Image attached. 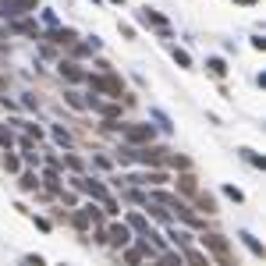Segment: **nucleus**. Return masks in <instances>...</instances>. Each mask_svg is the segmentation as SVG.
I'll list each match as a JSON object with an SVG mask.
<instances>
[{"mask_svg":"<svg viewBox=\"0 0 266 266\" xmlns=\"http://www.w3.org/2000/svg\"><path fill=\"white\" fill-rule=\"evenodd\" d=\"M114 4H125V0H114Z\"/></svg>","mask_w":266,"mask_h":266,"instance_id":"nucleus-29","label":"nucleus"},{"mask_svg":"<svg viewBox=\"0 0 266 266\" xmlns=\"http://www.w3.org/2000/svg\"><path fill=\"white\" fill-rule=\"evenodd\" d=\"M125 142H132V146L153 142V125H128L125 128Z\"/></svg>","mask_w":266,"mask_h":266,"instance_id":"nucleus-4","label":"nucleus"},{"mask_svg":"<svg viewBox=\"0 0 266 266\" xmlns=\"http://www.w3.org/2000/svg\"><path fill=\"white\" fill-rule=\"evenodd\" d=\"M67 103H71V107H75V110H82V107H85V103H82V100H78V96H75V92H67Z\"/></svg>","mask_w":266,"mask_h":266,"instance_id":"nucleus-26","label":"nucleus"},{"mask_svg":"<svg viewBox=\"0 0 266 266\" xmlns=\"http://www.w3.org/2000/svg\"><path fill=\"white\" fill-rule=\"evenodd\" d=\"M71 220H75V227H82V231H85V227H89V216H85V213H75V216H71Z\"/></svg>","mask_w":266,"mask_h":266,"instance_id":"nucleus-20","label":"nucleus"},{"mask_svg":"<svg viewBox=\"0 0 266 266\" xmlns=\"http://www.w3.org/2000/svg\"><path fill=\"white\" fill-rule=\"evenodd\" d=\"M21 188H25V192H36V188H39L36 174H21Z\"/></svg>","mask_w":266,"mask_h":266,"instance_id":"nucleus-14","label":"nucleus"},{"mask_svg":"<svg viewBox=\"0 0 266 266\" xmlns=\"http://www.w3.org/2000/svg\"><path fill=\"white\" fill-rule=\"evenodd\" d=\"M25 266H46V263H43V256H25Z\"/></svg>","mask_w":266,"mask_h":266,"instance_id":"nucleus-25","label":"nucleus"},{"mask_svg":"<svg viewBox=\"0 0 266 266\" xmlns=\"http://www.w3.org/2000/svg\"><path fill=\"white\" fill-rule=\"evenodd\" d=\"M156 266H185V263H181V256H174V252H163V256L156 259Z\"/></svg>","mask_w":266,"mask_h":266,"instance_id":"nucleus-12","label":"nucleus"},{"mask_svg":"<svg viewBox=\"0 0 266 266\" xmlns=\"http://www.w3.org/2000/svg\"><path fill=\"white\" fill-rule=\"evenodd\" d=\"M209 71H213V75H224L227 67H224V61H216V57H213V61H209Z\"/></svg>","mask_w":266,"mask_h":266,"instance_id":"nucleus-22","label":"nucleus"},{"mask_svg":"<svg viewBox=\"0 0 266 266\" xmlns=\"http://www.w3.org/2000/svg\"><path fill=\"white\" fill-rule=\"evenodd\" d=\"M142 256H146V252H142V245H135V249H128V252H125L128 266H138V263H142Z\"/></svg>","mask_w":266,"mask_h":266,"instance_id":"nucleus-11","label":"nucleus"},{"mask_svg":"<svg viewBox=\"0 0 266 266\" xmlns=\"http://www.w3.org/2000/svg\"><path fill=\"white\" fill-rule=\"evenodd\" d=\"M199 209H206V213H216V199H209V196H199Z\"/></svg>","mask_w":266,"mask_h":266,"instance_id":"nucleus-16","label":"nucleus"},{"mask_svg":"<svg viewBox=\"0 0 266 266\" xmlns=\"http://www.w3.org/2000/svg\"><path fill=\"white\" fill-rule=\"evenodd\" d=\"M174 61H178V64H181V67H188V64H192V61H188V54H185V50H174Z\"/></svg>","mask_w":266,"mask_h":266,"instance_id":"nucleus-21","label":"nucleus"},{"mask_svg":"<svg viewBox=\"0 0 266 266\" xmlns=\"http://www.w3.org/2000/svg\"><path fill=\"white\" fill-rule=\"evenodd\" d=\"M54 138H57L61 146H67V142H71V138H67V132H64V128H54Z\"/></svg>","mask_w":266,"mask_h":266,"instance_id":"nucleus-24","label":"nucleus"},{"mask_svg":"<svg viewBox=\"0 0 266 266\" xmlns=\"http://www.w3.org/2000/svg\"><path fill=\"white\" fill-rule=\"evenodd\" d=\"M11 142H14V135L7 132V128H4V125H0V146H4V149H7V146H11Z\"/></svg>","mask_w":266,"mask_h":266,"instance_id":"nucleus-19","label":"nucleus"},{"mask_svg":"<svg viewBox=\"0 0 266 266\" xmlns=\"http://www.w3.org/2000/svg\"><path fill=\"white\" fill-rule=\"evenodd\" d=\"M61 75H64L67 82H82V71H78L75 64H61Z\"/></svg>","mask_w":266,"mask_h":266,"instance_id":"nucleus-10","label":"nucleus"},{"mask_svg":"<svg viewBox=\"0 0 266 266\" xmlns=\"http://www.w3.org/2000/svg\"><path fill=\"white\" fill-rule=\"evenodd\" d=\"M0 163H4V171H18L21 163H18V156H11V153H4L0 156Z\"/></svg>","mask_w":266,"mask_h":266,"instance_id":"nucleus-13","label":"nucleus"},{"mask_svg":"<svg viewBox=\"0 0 266 266\" xmlns=\"http://www.w3.org/2000/svg\"><path fill=\"white\" fill-rule=\"evenodd\" d=\"M36 7H39V0H4L0 4V14L4 18H18L25 11H36Z\"/></svg>","mask_w":266,"mask_h":266,"instance_id":"nucleus-3","label":"nucleus"},{"mask_svg":"<svg viewBox=\"0 0 266 266\" xmlns=\"http://www.w3.org/2000/svg\"><path fill=\"white\" fill-rule=\"evenodd\" d=\"M64 163H67V167H71V171H82V160H78V156H67Z\"/></svg>","mask_w":266,"mask_h":266,"instance_id":"nucleus-27","label":"nucleus"},{"mask_svg":"<svg viewBox=\"0 0 266 266\" xmlns=\"http://www.w3.org/2000/svg\"><path fill=\"white\" fill-rule=\"evenodd\" d=\"M54 43H61V46L75 43V29H57V32H54Z\"/></svg>","mask_w":266,"mask_h":266,"instance_id":"nucleus-9","label":"nucleus"},{"mask_svg":"<svg viewBox=\"0 0 266 266\" xmlns=\"http://www.w3.org/2000/svg\"><path fill=\"white\" fill-rule=\"evenodd\" d=\"M14 32H25V36H36V25H32V21H14Z\"/></svg>","mask_w":266,"mask_h":266,"instance_id":"nucleus-15","label":"nucleus"},{"mask_svg":"<svg viewBox=\"0 0 266 266\" xmlns=\"http://www.w3.org/2000/svg\"><path fill=\"white\" fill-rule=\"evenodd\" d=\"M128 238H132V231H128L125 224H114V227L107 231V241H110V245H128Z\"/></svg>","mask_w":266,"mask_h":266,"instance_id":"nucleus-6","label":"nucleus"},{"mask_svg":"<svg viewBox=\"0 0 266 266\" xmlns=\"http://www.w3.org/2000/svg\"><path fill=\"white\" fill-rule=\"evenodd\" d=\"M46 188L57 192V174H54V171H46Z\"/></svg>","mask_w":266,"mask_h":266,"instance_id":"nucleus-23","label":"nucleus"},{"mask_svg":"<svg viewBox=\"0 0 266 266\" xmlns=\"http://www.w3.org/2000/svg\"><path fill=\"white\" fill-rule=\"evenodd\" d=\"M89 85H92V92H107V96H114V100H121L125 96V85L114 78V75H89Z\"/></svg>","mask_w":266,"mask_h":266,"instance_id":"nucleus-1","label":"nucleus"},{"mask_svg":"<svg viewBox=\"0 0 266 266\" xmlns=\"http://www.w3.org/2000/svg\"><path fill=\"white\" fill-rule=\"evenodd\" d=\"M181 263H188V266H209V256H202L199 249H185Z\"/></svg>","mask_w":266,"mask_h":266,"instance_id":"nucleus-7","label":"nucleus"},{"mask_svg":"<svg viewBox=\"0 0 266 266\" xmlns=\"http://www.w3.org/2000/svg\"><path fill=\"white\" fill-rule=\"evenodd\" d=\"M227 196H231V199H234V202H241V199H245V196H241V192H238L234 185H227Z\"/></svg>","mask_w":266,"mask_h":266,"instance_id":"nucleus-28","label":"nucleus"},{"mask_svg":"<svg viewBox=\"0 0 266 266\" xmlns=\"http://www.w3.org/2000/svg\"><path fill=\"white\" fill-rule=\"evenodd\" d=\"M75 188H82V192H89L92 199H110V192H107L103 185H96V181H82V178H75Z\"/></svg>","mask_w":266,"mask_h":266,"instance_id":"nucleus-5","label":"nucleus"},{"mask_svg":"<svg viewBox=\"0 0 266 266\" xmlns=\"http://www.w3.org/2000/svg\"><path fill=\"white\" fill-rule=\"evenodd\" d=\"M241 238H245V245H249V249H252V252H256V256H263V245H259V241H256V238H252V234H241Z\"/></svg>","mask_w":266,"mask_h":266,"instance_id":"nucleus-18","label":"nucleus"},{"mask_svg":"<svg viewBox=\"0 0 266 266\" xmlns=\"http://www.w3.org/2000/svg\"><path fill=\"white\" fill-rule=\"evenodd\" d=\"M202 245L220 259V266H231V245H227V238H220V234H202Z\"/></svg>","mask_w":266,"mask_h":266,"instance_id":"nucleus-2","label":"nucleus"},{"mask_svg":"<svg viewBox=\"0 0 266 266\" xmlns=\"http://www.w3.org/2000/svg\"><path fill=\"white\" fill-rule=\"evenodd\" d=\"M128 227H135V231H146V216L132 213V216H128Z\"/></svg>","mask_w":266,"mask_h":266,"instance_id":"nucleus-17","label":"nucleus"},{"mask_svg":"<svg viewBox=\"0 0 266 266\" xmlns=\"http://www.w3.org/2000/svg\"><path fill=\"white\" fill-rule=\"evenodd\" d=\"M138 160H142L146 167H149V163H160V160H163V149H156V146H153V149H142Z\"/></svg>","mask_w":266,"mask_h":266,"instance_id":"nucleus-8","label":"nucleus"}]
</instances>
